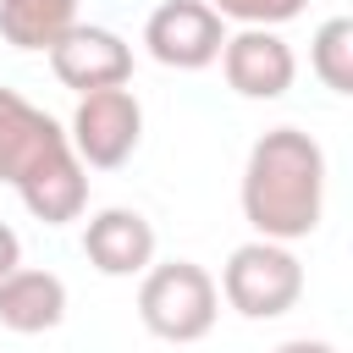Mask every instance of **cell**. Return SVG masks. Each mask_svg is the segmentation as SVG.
<instances>
[{"instance_id":"obj_1","label":"cell","mask_w":353,"mask_h":353,"mask_svg":"<svg viewBox=\"0 0 353 353\" xmlns=\"http://www.w3.org/2000/svg\"><path fill=\"white\" fill-rule=\"evenodd\" d=\"M243 221L265 243H298L325 215V149L298 127H270L254 138L243 165Z\"/></svg>"},{"instance_id":"obj_2","label":"cell","mask_w":353,"mask_h":353,"mask_svg":"<svg viewBox=\"0 0 353 353\" xmlns=\"http://www.w3.org/2000/svg\"><path fill=\"white\" fill-rule=\"evenodd\" d=\"M215 314H221V292H215V276L193 259H165V265H149L143 270V287H138V320L149 336L160 342H204L215 331Z\"/></svg>"},{"instance_id":"obj_3","label":"cell","mask_w":353,"mask_h":353,"mask_svg":"<svg viewBox=\"0 0 353 353\" xmlns=\"http://www.w3.org/2000/svg\"><path fill=\"white\" fill-rule=\"evenodd\" d=\"M243 320H276L287 314L298 298H303V265L287 243H237L226 254V270H221V287H215Z\"/></svg>"},{"instance_id":"obj_4","label":"cell","mask_w":353,"mask_h":353,"mask_svg":"<svg viewBox=\"0 0 353 353\" xmlns=\"http://www.w3.org/2000/svg\"><path fill=\"white\" fill-rule=\"evenodd\" d=\"M143 138V105L132 88H99V94H83L77 110H72V127H66V143L83 165L94 171H116L132 160Z\"/></svg>"},{"instance_id":"obj_5","label":"cell","mask_w":353,"mask_h":353,"mask_svg":"<svg viewBox=\"0 0 353 353\" xmlns=\"http://www.w3.org/2000/svg\"><path fill=\"white\" fill-rule=\"evenodd\" d=\"M143 44L171 72H204L221 61L226 22L210 11V0H160L143 22Z\"/></svg>"},{"instance_id":"obj_6","label":"cell","mask_w":353,"mask_h":353,"mask_svg":"<svg viewBox=\"0 0 353 353\" xmlns=\"http://www.w3.org/2000/svg\"><path fill=\"white\" fill-rule=\"evenodd\" d=\"M50 72L83 99V94H99V88H127L132 77V50L121 33L110 28H94V22H72L50 50Z\"/></svg>"},{"instance_id":"obj_7","label":"cell","mask_w":353,"mask_h":353,"mask_svg":"<svg viewBox=\"0 0 353 353\" xmlns=\"http://www.w3.org/2000/svg\"><path fill=\"white\" fill-rule=\"evenodd\" d=\"M221 72L243 99H281L298 77V55L276 28H243V33H226Z\"/></svg>"},{"instance_id":"obj_8","label":"cell","mask_w":353,"mask_h":353,"mask_svg":"<svg viewBox=\"0 0 353 353\" xmlns=\"http://www.w3.org/2000/svg\"><path fill=\"white\" fill-rule=\"evenodd\" d=\"M61 149H72V143H66V127H61L50 110L28 105L17 88H0V182L22 188V182H28L44 160H55Z\"/></svg>"},{"instance_id":"obj_9","label":"cell","mask_w":353,"mask_h":353,"mask_svg":"<svg viewBox=\"0 0 353 353\" xmlns=\"http://www.w3.org/2000/svg\"><path fill=\"white\" fill-rule=\"evenodd\" d=\"M83 254L99 276H143L154 265V226L127 210V204H110L99 215H88L83 226Z\"/></svg>"},{"instance_id":"obj_10","label":"cell","mask_w":353,"mask_h":353,"mask_svg":"<svg viewBox=\"0 0 353 353\" xmlns=\"http://www.w3.org/2000/svg\"><path fill=\"white\" fill-rule=\"evenodd\" d=\"M66 320V281L55 270H33L17 265L11 276H0V325L17 336H39L55 331Z\"/></svg>"},{"instance_id":"obj_11","label":"cell","mask_w":353,"mask_h":353,"mask_svg":"<svg viewBox=\"0 0 353 353\" xmlns=\"http://www.w3.org/2000/svg\"><path fill=\"white\" fill-rule=\"evenodd\" d=\"M17 199L28 204L33 221L66 226V221H77V215L88 210V165H83L72 149H61L55 160H44V165L17 188Z\"/></svg>"},{"instance_id":"obj_12","label":"cell","mask_w":353,"mask_h":353,"mask_svg":"<svg viewBox=\"0 0 353 353\" xmlns=\"http://www.w3.org/2000/svg\"><path fill=\"white\" fill-rule=\"evenodd\" d=\"M77 22V0H0V39L11 50H50Z\"/></svg>"},{"instance_id":"obj_13","label":"cell","mask_w":353,"mask_h":353,"mask_svg":"<svg viewBox=\"0 0 353 353\" xmlns=\"http://www.w3.org/2000/svg\"><path fill=\"white\" fill-rule=\"evenodd\" d=\"M309 66L331 94H353V22L347 17L320 22V33L309 44Z\"/></svg>"},{"instance_id":"obj_14","label":"cell","mask_w":353,"mask_h":353,"mask_svg":"<svg viewBox=\"0 0 353 353\" xmlns=\"http://www.w3.org/2000/svg\"><path fill=\"white\" fill-rule=\"evenodd\" d=\"M309 0H210V11L221 22H243V28H281L292 17H303Z\"/></svg>"},{"instance_id":"obj_15","label":"cell","mask_w":353,"mask_h":353,"mask_svg":"<svg viewBox=\"0 0 353 353\" xmlns=\"http://www.w3.org/2000/svg\"><path fill=\"white\" fill-rule=\"evenodd\" d=\"M17 265H22V237H17V232L0 221V276H11Z\"/></svg>"},{"instance_id":"obj_16","label":"cell","mask_w":353,"mask_h":353,"mask_svg":"<svg viewBox=\"0 0 353 353\" xmlns=\"http://www.w3.org/2000/svg\"><path fill=\"white\" fill-rule=\"evenodd\" d=\"M276 353H336L331 342H320V336H292V342H281Z\"/></svg>"}]
</instances>
